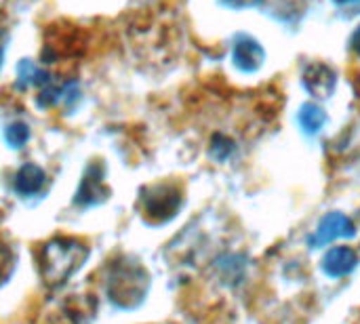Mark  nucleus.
<instances>
[{"label": "nucleus", "mask_w": 360, "mask_h": 324, "mask_svg": "<svg viewBox=\"0 0 360 324\" xmlns=\"http://www.w3.org/2000/svg\"><path fill=\"white\" fill-rule=\"evenodd\" d=\"M86 257H89V247L78 238H68V236L51 238L44 245H40L36 251L38 274L46 287L57 289L65 285V280H70L82 268Z\"/></svg>", "instance_id": "f257e3e1"}, {"label": "nucleus", "mask_w": 360, "mask_h": 324, "mask_svg": "<svg viewBox=\"0 0 360 324\" xmlns=\"http://www.w3.org/2000/svg\"><path fill=\"white\" fill-rule=\"evenodd\" d=\"M150 274L141 261L118 255L105 272V295L118 310H135L150 291Z\"/></svg>", "instance_id": "f03ea898"}, {"label": "nucleus", "mask_w": 360, "mask_h": 324, "mask_svg": "<svg viewBox=\"0 0 360 324\" xmlns=\"http://www.w3.org/2000/svg\"><path fill=\"white\" fill-rule=\"evenodd\" d=\"M184 205L181 190L173 183H156L141 190L139 209L141 217L150 226H162L171 221Z\"/></svg>", "instance_id": "7ed1b4c3"}, {"label": "nucleus", "mask_w": 360, "mask_h": 324, "mask_svg": "<svg viewBox=\"0 0 360 324\" xmlns=\"http://www.w3.org/2000/svg\"><path fill=\"white\" fill-rule=\"evenodd\" d=\"M108 196H110V188L105 186V179H103V164L91 162L82 173L80 186L74 196V205L80 209H89V207H97L105 202Z\"/></svg>", "instance_id": "20e7f679"}, {"label": "nucleus", "mask_w": 360, "mask_h": 324, "mask_svg": "<svg viewBox=\"0 0 360 324\" xmlns=\"http://www.w3.org/2000/svg\"><path fill=\"white\" fill-rule=\"evenodd\" d=\"M356 232H359L356 223L348 215H344V213H327L321 219L316 232L308 238V245L314 247V249L327 247L329 242H333L338 238H354Z\"/></svg>", "instance_id": "39448f33"}, {"label": "nucleus", "mask_w": 360, "mask_h": 324, "mask_svg": "<svg viewBox=\"0 0 360 324\" xmlns=\"http://www.w3.org/2000/svg\"><path fill=\"white\" fill-rule=\"evenodd\" d=\"M232 61L240 72H255L264 63V48L255 38L240 34L232 46Z\"/></svg>", "instance_id": "423d86ee"}, {"label": "nucleus", "mask_w": 360, "mask_h": 324, "mask_svg": "<svg viewBox=\"0 0 360 324\" xmlns=\"http://www.w3.org/2000/svg\"><path fill=\"white\" fill-rule=\"evenodd\" d=\"M335 84H338V76L333 67H329L327 63H310L304 72L306 91L319 99L331 97V93L335 91Z\"/></svg>", "instance_id": "0eeeda50"}, {"label": "nucleus", "mask_w": 360, "mask_h": 324, "mask_svg": "<svg viewBox=\"0 0 360 324\" xmlns=\"http://www.w3.org/2000/svg\"><path fill=\"white\" fill-rule=\"evenodd\" d=\"M359 266V253L352 247H335L323 259V272L331 278H344Z\"/></svg>", "instance_id": "6e6552de"}, {"label": "nucleus", "mask_w": 360, "mask_h": 324, "mask_svg": "<svg viewBox=\"0 0 360 324\" xmlns=\"http://www.w3.org/2000/svg\"><path fill=\"white\" fill-rule=\"evenodd\" d=\"M44 183H46V175H44V171H42L38 164L27 162V164H23V167L17 171V175H15V183H13V190H15V194H17V196H21V198H30V196L38 194V192L44 188Z\"/></svg>", "instance_id": "1a4fd4ad"}, {"label": "nucleus", "mask_w": 360, "mask_h": 324, "mask_svg": "<svg viewBox=\"0 0 360 324\" xmlns=\"http://www.w3.org/2000/svg\"><path fill=\"white\" fill-rule=\"evenodd\" d=\"M51 82V76L40 70L38 65H34L32 61L23 59L17 67V84L23 86H46Z\"/></svg>", "instance_id": "9d476101"}, {"label": "nucleus", "mask_w": 360, "mask_h": 324, "mask_svg": "<svg viewBox=\"0 0 360 324\" xmlns=\"http://www.w3.org/2000/svg\"><path fill=\"white\" fill-rule=\"evenodd\" d=\"M297 120H300V127H302L308 135H316V133L325 127L327 114H325L323 108H319V105H314V103H306V105H302Z\"/></svg>", "instance_id": "9b49d317"}, {"label": "nucleus", "mask_w": 360, "mask_h": 324, "mask_svg": "<svg viewBox=\"0 0 360 324\" xmlns=\"http://www.w3.org/2000/svg\"><path fill=\"white\" fill-rule=\"evenodd\" d=\"M4 139L13 150H21L30 141V127L25 122H11L4 131Z\"/></svg>", "instance_id": "f8f14e48"}, {"label": "nucleus", "mask_w": 360, "mask_h": 324, "mask_svg": "<svg viewBox=\"0 0 360 324\" xmlns=\"http://www.w3.org/2000/svg\"><path fill=\"white\" fill-rule=\"evenodd\" d=\"M234 150H236V145L228 135H221V133L213 135V139H211V156L217 162H226L234 154Z\"/></svg>", "instance_id": "ddd939ff"}, {"label": "nucleus", "mask_w": 360, "mask_h": 324, "mask_svg": "<svg viewBox=\"0 0 360 324\" xmlns=\"http://www.w3.org/2000/svg\"><path fill=\"white\" fill-rule=\"evenodd\" d=\"M13 268H15V255L6 245L0 242V285L13 274Z\"/></svg>", "instance_id": "4468645a"}, {"label": "nucleus", "mask_w": 360, "mask_h": 324, "mask_svg": "<svg viewBox=\"0 0 360 324\" xmlns=\"http://www.w3.org/2000/svg\"><path fill=\"white\" fill-rule=\"evenodd\" d=\"M224 4L232 6V8H243V6H253V4H259L262 0H221Z\"/></svg>", "instance_id": "2eb2a0df"}, {"label": "nucleus", "mask_w": 360, "mask_h": 324, "mask_svg": "<svg viewBox=\"0 0 360 324\" xmlns=\"http://www.w3.org/2000/svg\"><path fill=\"white\" fill-rule=\"evenodd\" d=\"M350 44H352V48L356 51V55L360 57V25L354 30V34H352V38H350Z\"/></svg>", "instance_id": "dca6fc26"}, {"label": "nucleus", "mask_w": 360, "mask_h": 324, "mask_svg": "<svg viewBox=\"0 0 360 324\" xmlns=\"http://www.w3.org/2000/svg\"><path fill=\"white\" fill-rule=\"evenodd\" d=\"M4 42H6V30L0 25V65H2V51H4Z\"/></svg>", "instance_id": "f3484780"}, {"label": "nucleus", "mask_w": 360, "mask_h": 324, "mask_svg": "<svg viewBox=\"0 0 360 324\" xmlns=\"http://www.w3.org/2000/svg\"><path fill=\"white\" fill-rule=\"evenodd\" d=\"M340 6H346V4H354V2H359V0H335Z\"/></svg>", "instance_id": "a211bd4d"}]
</instances>
